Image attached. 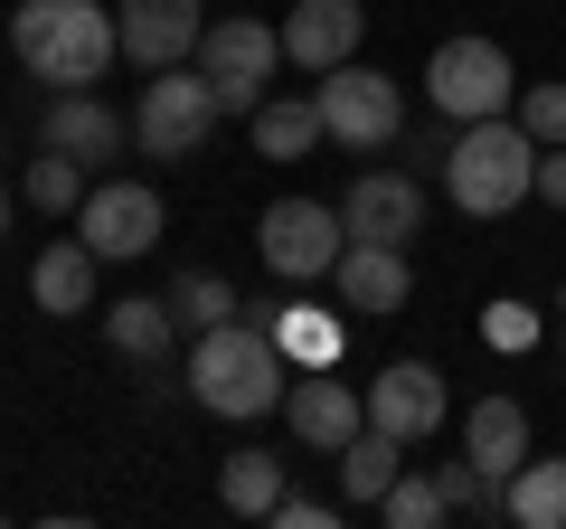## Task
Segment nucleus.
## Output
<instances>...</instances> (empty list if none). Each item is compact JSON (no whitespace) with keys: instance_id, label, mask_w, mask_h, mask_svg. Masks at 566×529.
<instances>
[{"instance_id":"1","label":"nucleus","mask_w":566,"mask_h":529,"mask_svg":"<svg viewBox=\"0 0 566 529\" xmlns=\"http://www.w3.org/2000/svg\"><path fill=\"white\" fill-rule=\"evenodd\" d=\"M189 397L227 426H255V416H283V387H293V350L274 341V322H218V331H189V360H180Z\"/></svg>"},{"instance_id":"2","label":"nucleus","mask_w":566,"mask_h":529,"mask_svg":"<svg viewBox=\"0 0 566 529\" xmlns=\"http://www.w3.org/2000/svg\"><path fill=\"white\" fill-rule=\"evenodd\" d=\"M10 58L39 85L76 95V85H104V66L123 58V29L104 0H20L10 10Z\"/></svg>"},{"instance_id":"3","label":"nucleus","mask_w":566,"mask_h":529,"mask_svg":"<svg viewBox=\"0 0 566 529\" xmlns=\"http://www.w3.org/2000/svg\"><path fill=\"white\" fill-rule=\"evenodd\" d=\"M444 189H453V208H463V218H510L520 199H538V143L520 133V114L453 123Z\"/></svg>"},{"instance_id":"4","label":"nucleus","mask_w":566,"mask_h":529,"mask_svg":"<svg viewBox=\"0 0 566 529\" xmlns=\"http://www.w3.org/2000/svg\"><path fill=\"white\" fill-rule=\"evenodd\" d=\"M218 85L199 76V58L189 66H161V76L142 85V104H133V143H142V162H189V152L218 133Z\"/></svg>"},{"instance_id":"5","label":"nucleus","mask_w":566,"mask_h":529,"mask_svg":"<svg viewBox=\"0 0 566 529\" xmlns=\"http://www.w3.org/2000/svg\"><path fill=\"white\" fill-rule=\"evenodd\" d=\"M424 104L444 123H482V114H510L520 104V66H510L501 39H444L424 58Z\"/></svg>"},{"instance_id":"6","label":"nucleus","mask_w":566,"mask_h":529,"mask_svg":"<svg viewBox=\"0 0 566 529\" xmlns=\"http://www.w3.org/2000/svg\"><path fill=\"white\" fill-rule=\"evenodd\" d=\"M340 246H349V218L322 208V199H274L255 218V256H264V274H283V284H322L331 264H340Z\"/></svg>"},{"instance_id":"7","label":"nucleus","mask_w":566,"mask_h":529,"mask_svg":"<svg viewBox=\"0 0 566 529\" xmlns=\"http://www.w3.org/2000/svg\"><path fill=\"white\" fill-rule=\"evenodd\" d=\"M312 95H322V133L340 152H387L406 133V95H397V76H378V66H331L322 85H312Z\"/></svg>"},{"instance_id":"8","label":"nucleus","mask_w":566,"mask_h":529,"mask_svg":"<svg viewBox=\"0 0 566 529\" xmlns=\"http://www.w3.org/2000/svg\"><path fill=\"white\" fill-rule=\"evenodd\" d=\"M274 66H283V29H264V20H208V39H199V76L218 85L227 114H255L264 85H274Z\"/></svg>"},{"instance_id":"9","label":"nucleus","mask_w":566,"mask_h":529,"mask_svg":"<svg viewBox=\"0 0 566 529\" xmlns=\"http://www.w3.org/2000/svg\"><path fill=\"white\" fill-rule=\"evenodd\" d=\"M161 227H170V208H161V189H151V180H95V189H85V208H76V237L95 246L104 264L151 256Z\"/></svg>"},{"instance_id":"10","label":"nucleus","mask_w":566,"mask_h":529,"mask_svg":"<svg viewBox=\"0 0 566 529\" xmlns=\"http://www.w3.org/2000/svg\"><path fill=\"white\" fill-rule=\"evenodd\" d=\"M453 397H444V369L434 360H387L368 378V426L397 435V445H424V435H444Z\"/></svg>"},{"instance_id":"11","label":"nucleus","mask_w":566,"mask_h":529,"mask_svg":"<svg viewBox=\"0 0 566 529\" xmlns=\"http://www.w3.org/2000/svg\"><path fill=\"white\" fill-rule=\"evenodd\" d=\"M114 29H123V58L142 76H161V66H189L208 39V0H114Z\"/></svg>"},{"instance_id":"12","label":"nucleus","mask_w":566,"mask_h":529,"mask_svg":"<svg viewBox=\"0 0 566 529\" xmlns=\"http://www.w3.org/2000/svg\"><path fill=\"white\" fill-rule=\"evenodd\" d=\"M283 426L303 435L312 454H340L349 435L368 426V387H340L331 369H293V387H283Z\"/></svg>"},{"instance_id":"13","label":"nucleus","mask_w":566,"mask_h":529,"mask_svg":"<svg viewBox=\"0 0 566 529\" xmlns=\"http://www.w3.org/2000/svg\"><path fill=\"white\" fill-rule=\"evenodd\" d=\"M368 39V10L359 0H293L283 10V58L312 66V76H331V66H349Z\"/></svg>"},{"instance_id":"14","label":"nucleus","mask_w":566,"mask_h":529,"mask_svg":"<svg viewBox=\"0 0 566 529\" xmlns=\"http://www.w3.org/2000/svg\"><path fill=\"white\" fill-rule=\"evenodd\" d=\"M39 133H48V152H66V162H85V170L114 162V152L133 143V123H123L114 104L95 95V85H76V95H48V123H39Z\"/></svg>"},{"instance_id":"15","label":"nucleus","mask_w":566,"mask_h":529,"mask_svg":"<svg viewBox=\"0 0 566 529\" xmlns=\"http://www.w3.org/2000/svg\"><path fill=\"white\" fill-rule=\"evenodd\" d=\"M331 284H340L349 312H406V293H416V264H406V246H378V237H349L340 264H331Z\"/></svg>"},{"instance_id":"16","label":"nucleus","mask_w":566,"mask_h":529,"mask_svg":"<svg viewBox=\"0 0 566 529\" xmlns=\"http://www.w3.org/2000/svg\"><path fill=\"white\" fill-rule=\"evenodd\" d=\"M340 218H349V237L406 246V237L424 227V189L406 180V170H359V180H349V199H340Z\"/></svg>"},{"instance_id":"17","label":"nucleus","mask_w":566,"mask_h":529,"mask_svg":"<svg viewBox=\"0 0 566 529\" xmlns=\"http://www.w3.org/2000/svg\"><path fill=\"white\" fill-rule=\"evenodd\" d=\"M104 341H114L133 369H170V350H180V312H170V293H133V303H104Z\"/></svg>"},{"instance_id":"18","label":"nucleus","mask_w":566,"mask_h":529,"mask_svg":"<svg viewBox=\"0 0 566 529\" xmlns=\"http://www.w3.org/2000/svg\"><path fill=\"white\" fill-rule=\"evenodd\" d=\"M463 454H472L482 473H501V483H510V473L538 454V445H528V407H520V397H472V416H463Z\"/></svg>"},{"instance_id":"19","label":"nucleus","mask_w":566,"mask_h":529,"mask_svg":"<svg viewBox=\"0 0 566 529\" xmlns=\"http://www.w3.org/2000/svg\"><path fill=\"white\" fill-rule=\"evenodd\" d=\"M95 264L104 256L85 237H57L39 264H29V303H39V312H95Z\"/></svg>"},{"instance_id":"20","label":"nucleus","mask_w":566,"mask_h":529,"mask_svg":"<svg viewBox=\"0 0 566 529\" xmlns=\"http://www.w3.org/2000/svg\"><path fill=\"white\" fill-rule=\"evenodd\" d=\"M245 133H255L264 162H303L312 143H331L322 133V95H264L255 114H245Z\"/></svg>"},{"instance_id":"21","label":"nucleus","mask_w":566,"mask_h":529,"mask_svg":"<svg viewBox=\"0 0 566 529\" xmlns=\"http://www.w3.org/2000/svg\"><path fill=\"white\" fill-rule=\"evenodd\" d=\"M218 501L237 510V520H274V501H283V464L274 454H255V445H237L218 464Z\"/></svg>"},{"instance_id":"22","label":"nucleus","mask_w":566,"mask_h":529,"mask_svg":"<svg viewBox=\"0 0 566 529\" xmlns=\"http://www.w3.org/2000/svg\"><path fill=\"white\" fill-rule=\"evenodd\" d=\"M510 520L520 529H566V454H528L510 473Z\"/></svg>"},{"instance_id":"23","label":"nucleus","mask_w":566,"mask_h":529,"mask_svg":"<svg viewBox=\"0 0 566 529\" xmlns=\"http://www.w3.org/2000/svg\"><path fill=\"white\" fill-rule=\"evenodd\" d=\"M397 454H406L397 435L359 426V435H349V445H340V491H349V501H368V510H378V491H387V483H397V473H406Z\"/></svg>"},{"instance_id":"24","label":"nucleus","mask_w":566,"mask_h":529,"mask_svg":"<svg viewBox=\"0 0 566 529\" xmlns=\"http://www.w3.org/2000/svg\"><path fill=\"white\" fill-rule=\"evenodd\" d=\"M170 312H180V331H218V322H237V284L227 274H208V264H189V274H170Z\"/></svg>"},{"instance_id":"25","label":"nucleus","mask_w":566,"mask_h":529,"mask_svg":"<svg viewBox=\"0 0 566 529\" xmlns=\"http://www.w3.org/2000/svg\"><path fill=\"white\" fill-rule=\"evenodd\" d=\"M245 312H264L274 341L293 350L303 369H331V360H340V322H322V312H303V303H245Z\"/></svg>"},{"instance_id":"26","label":"nucleus","mask_w":566,"mask_h":529,"mask_svg":"<svg viewBox=\"0 0 566 529\" xmlns=\"http://www.w3.org/2000/svg\"><path fill=\"white\" fill-rule=\"evenodd\" d=\"M85 162H66V152H39V162H29V180H20V199L39 208V218H76L85 208Z\"/></svg>"},{"instance_id":"27","label":"nucleus","mask_w":566,"mask_h":529,"mask_svg":"<svg viewBox=\"0 0 566 529\" xmlns=\"http://www.w3.org/2000/svg\"><path fill=\"white\" fill-rule=\"evenodd\" d=\"M378 520H387V529H444L453 501H444V483H434V473H397V483L378 491Z\"/></svg>"},{"instance_id":"28","label":"nucleus","mask_w":566,"mask_h":529,"mask_svg":"<svg viewBox=\"0 0 566 529\" xmlns=\"http://www.w3.org/2000/svg\"><path fill=\"white\" fill-rule=\"evenodd\" d=\"M510 114H520V133L528 143H566V85H520V104H510Z\"/></svg>"},{"instance_id":"29","label":"nucleus","mask_w":566,"mask_h":529,"mask_svg":"<svg viewBox=\"0 0 566 529\" xmlns=\"http://www.w3.org/2000/svg\"><path fill=\"white\" fill-rule=\"evenodd\" d=\"M274 520H283V529H331L340 510H331V501H303V491H283V501H274Z\"/></svg>"},{"instance_id":"30","label":"nucleus","mask_w":566,"mask_h":529,"mask_svg":"<svg viewBox=\"0 0 566 529\" xmlns=\"http://www.w3.org/2000/svg\"><path fill=\"white\" fill-rule=\"evenodd\" d=\"M538 199H547V208H566V143H547V152H538Z\"/></svg>"},{"instance_id":"31","label":"nucleus","mask_w":566,"mask_h":529,"mask_svg":"<svg viewBox=\"0 0 566 529\" xmlns=\"http://www.w3.org/2000/svg\"><path fill=\"white\" fill-rule=\"evenodd\" d=\"M0 237H10V189H0Z\"/></svg>"},{"instance_id":"32","label":"nucleus","mask_w":566,"mask_h":529,"mask_svg":"<svg viewBox=\"0 0 566 529\" xmlns=\"http://www.w3.org/2000/svg\"><path fill=\"white\" fill-rule=\"evenodd\" d=\"M557 350H566V331H557Z\"/></svg>"}]
</instances>
